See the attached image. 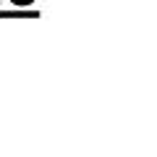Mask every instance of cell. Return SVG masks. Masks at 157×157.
I'll return each instance as SVG.
<instances>
[]
</instances>
